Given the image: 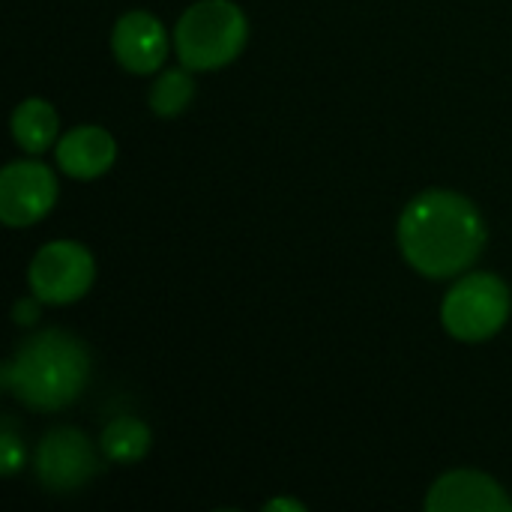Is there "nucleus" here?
I'll return each instance as SVG.
<instances>
[{
	"label": "nucleus",
	"mask_w": 512,
	"mask_h": 512,
	"mask_svg": "<svg viewBox=\"0 0 512 512\" xmlns=\"http://www.w3.org/2000/svg\"><path fill=\"white\" fill-rule=\"evenodd\" d=\"M483 243L486 225L477 207L465 195L447 189L417 195L399 219L402 255L429 279L465 273L480 258Z\"/></svg>",
	"instance_id": "1"
},
{
	"label": "nucleus",
	"mask_w": 512,
	"mask_h": 512,
	"mask_svg": "<svg viewBox=\"0 0 512 512\" xmlns=\"http://www.w3.org/2000/svg\"><path fill=\"white\" fill-rule=\"evenodd\" d=\"M87 378L90 357L84 345L63 330H45L27 339L15 360L3 366V387L36 411H60L72 405Z\"/></svg>",
	"instance_id": "2"
},
{
	"label": "nucleus",
	"mask_w": 512,
	"mask_h": 512,
	"mask_svg": "<svg viewBox=\"0 0 512 512\" xmlns=\"http://www.w3.org/2000/svg\"><path fill=\"white\" fill-rule=\"evenodd\" d=\"M249 36L246 15L231 0H201L183 12L174 30V45L189 69H219L231 63Z\"/></svg>",
	"instance_id": "3"
},
{
	"label": "nucleus",
	"mask_w": 512,
	"mask_h": 512,
	"mask_svg": "<svg viewBox=\"0 0 512 512\" xmlns=\"http://www.w3.org/2000/svg\"><path fill=\"white\" fill-rule=\"evenodd\" d=\"M441 318L462 342L492 339L510 318V288L492 273H468L447 294Z\"/></svg>",
	"instance_id": "4"
},
{
	"label": "nucleus",
	"mask_w": 512,
	"mask_h": 512,
	"mask_svg": "<svg viewBox=\"0 0 512 512\" xmlns=\"http://www.w3.org/2000/svg\"><path fill=\"white\" fill-rule=\"evenodd\" d=\"M96 279L93 255L72 240L48 243L36 252L30 264V288L42 303H75L81 300Z\"/></svg>",
	"instance_id": "5"
},
{
	"label": "nucleus",
	"mask_w": 512,
	"mask_h": 512,
	"mask_svg": "<svg viewBox=\"0 0 512 512\" xmlns=\"http://www.w3.org/2000/svg\"><path fill=\"white\" fill-rule=\"evenodd\" d=\"M57 201V180L42 162H12L0 174V219L9 228L39 222Z\"/></svg>",
	"instance_id": "6"
},
{
	"label": "nucleus",
	"mask_w": 512,
	"mask_h": 512,
	"mask_svg": "<svg viewBox=\"0 0 512 512\" xmlns=\"http://www.w3.org/2000/svg\"><path fill=\"white\" fill-rule=\"evenodd\" d=\"M96 471V450L78 429H51L36 450V474L51 492H75Z\"/></svg>",
	"instance_id": "7"
},
{
	"label": "nucleus",
	"mask_w": 512,
	"mask_h": 512,
	"mask_svg": "<svg viewBox=\"0 0 512 512\" xmlns=\"http://www.w3.org/2000/svg\"><path fill=\"white\" fill-rule=\"evenodd\" d=\"M111 48H114V57L120 66H126L135 75H147L165 63L168 36H165V27L156 15L135 9V12H126L114 24Z\"/></svg>",
	"instance_id": "8"
},
{
	"label": "nucleus",
	"mask_w": 512,
	"mask_h": 512,
	"mask_svg": "<svg viewBox=\"0 0 512 512\" xmlns=\"http://www.w3.org/2000/svg\"><path fill=\"white\" fill-rule=\"evenodd\" d=\"M510 507L504 489L477 471H453L441 477L426 498L429 512H504Z\"/></svg>",
	"instance_id": "9"
},
{
	"label": "nucleus",
	"mask_w": 512,
	"mask_h": 512,
	"mask_svg": "<svg viewBox=\"0 0 512 512\" xmlns=\"http://www.w3.org/2000/svg\"><path fill=\"white\" fill-rule=\"evenodd\" d=\"M117 147L102 126H78L57 144V165L75 180L102 177L114 165Z\"/></svg>",
	"instance_id": "10"
},
{
	"label": "nucleus",
	"mask_w": 512,
	"mask_h": 512,
	"mask_svg": "<svg viewBox=\"0 0 512 512\" xmlns=\"http://www.w3.org/2000/svg\"><path fill=\"white\" fill-rule=\"evenodd\" d=\"M12 135L27 153H42L57 138V114L45 99H24L12 114Z\"/></svg>",
	"instance_id": "11"
},
{
	"label": "nucleus",
	"mask_w": 512,
	"mask_h": 512,
	"mask_svg": "<svg viewBox=\"0 0 512 512\" xmlns=\"http://www.w3.org/2000/svg\"><path fill=\"white\" fill-rule=\"evenodd\" d=\"M99 447L105 453V459L117 462V465H132L138 459L147 456L150 450V429L135 420V417H117L105 426Z\"/></svg>",
	"instance_id": "12"
},
{
	"label": "nucleus",
	"mask_w": 512,
	"mask_h": 512,
	"mask_svg": "<svg viewBox=\"0 0 512 512\" xmlns=\"http://www.w3.org/2000/svg\"><path fill=\"white\" fill-rule=\"evenodd\" d=\"M192 93H195L192 75L186 69H168L156 78V84L150 90V108L159 117H174L189 105Z\"/></svg>",
	"instance_id": "13"
},
{
	"label": "nucleus",
	"mask_w": 512,
	"mask_h": 512,
	"mask_svg": "<svg viewBox=\"0 0 512 512\" xmlns=\"http://www.w3.org/2000/svg\"><path fill=\"white\" fill-rule=\"evenodd\" d=\"M21 465H24V447L18 444V438L12 432V423L6 420L3 432H0V474L12 477Z\"/></svg>",
	"instance_id": "14"
},
{
	"label": "nucleus",
	"mask_w": 512,
	"mask_h": 512,
	"mask_svg": "<svg viewBox=\"0 0 512 512\" xmlns=\"http://www.w3.org/2000/svg\"><path fill=\"white\" fill-rule=\"evenodd\" d=\"M36 300L24 297V300L15 303V324H33V321H39V303Z\"/></svg>",
	"instance_id": "15"
},
{
	"label": "nucleus",
	"mask_w": 512,
	"mask_h": 512,
	"mask_svg": "<svg viewBox=\"0 0 512 512\" xmlns=\"http://www.w3.org/2000/svg\"><path fill=\"white\" fill-rule=\"evenodd\" d=\"M264 510H294V512H303V504H297V501H285V498H279V501H270Z\"/></svg>",
	"instance_id": "16"
}]
</instances>
